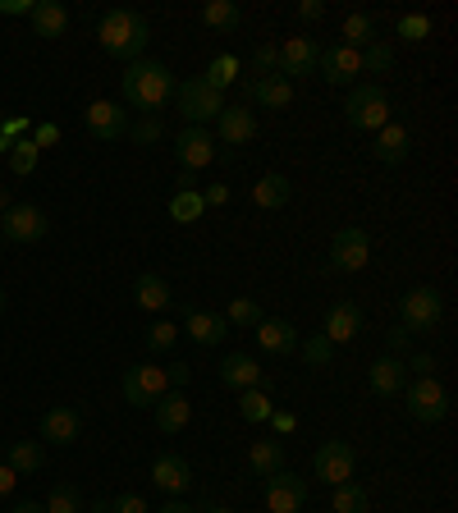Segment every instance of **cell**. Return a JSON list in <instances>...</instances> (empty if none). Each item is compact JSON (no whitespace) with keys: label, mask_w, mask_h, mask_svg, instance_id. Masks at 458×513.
Wrapping results in <instances>:
<instances>
[{"label":"cell","mask_w":458,"mask_h":513,"mask_svg":"<svg viewBox=\"0 0 458 513\" xmlns=\"http://www.w3.org/2000/svg\"><path fill=\"white\" fill-rule=\"evenodd\" d=\"M175 74L170 65L161 60H133L120 78V92H124V110H142V115H156L175 101Z\"/></svg>","instance_id":"1"},{"label":"cell","mask_w":458,"mask_h":513,"mask_svg":"<svg viewBox=\"0 0 458 513\" xmlns=\"http://www.w3.org/2000/svg\"><path fill=\"white\" fill-rule=\"evenodd\" d=\"M97 42L110 60L133 65V60H142L147 42H152V23L142 19L138 10H106L97 19Z\"/></svg>","instance_id":"2"},{"label":"cell","mask_w":458,"mask_h":513,"mask_svg":"<svg viewBox=\"0 0 458 513\" xmlns=\"http://www.w3.org/2000/svg\"><path fill=\"white\" fill-rule=\"evenodd\" d=\"M344 120L358 133H381L385 124H390V97H385V88H376V83H353Z\"/></svg>","instance_id":"3"},{"label":"cell","mask_w":458,"mask_h":513,"mask_svg":"<svg viewBox=\"0 0 458 513\" xmlns=\"http://www.w3.org/2000/svg\"><path fill=\"white\" fill-rule=\"evenodd\" d=\"M404 408L413 422H426V426H436L449 417V390L436 381V376H408L404 385Z\"/></svg>","instance_id":"4"},{"label":"cell","mask_w":458,"mask_h":513,"mask_svg":"<svg viewBox=\"0 0 458 513\" xmlns=\"http://www.w3.org/2000/svg\"><path fill=\"white\" fill-rule=\"evenodd\" d=\"M175 101H179V115H184L193 129H207V124H216V115L225 110V92H216L207 78H188V83H179Z\"/></svg>","instance_id":"5"},{"label":"cell","mask_w":458,"mask_h":513,"mask_svg":"<svg viewBox=\"0 0 458 513\" xmlns=\"http://www.w3.org/2000/svg\"><path fill=\"white\" fill-rule=\"evenodd\" d=\"M440 317H445V298H440V289H431V284H413V289L399 298V321H404L408 335L436 330Z\"/></svg>","instance_id":"6"},{"label":"cell","mask_w":458,"mask_h":513,"mask_svg":"<svg viewBox=\"0 0 458 513\" xmlns=\"http://www.w3.org/2000/svg\"><path fill=\"white\" fill-rule=\"evenodd\" d=\"M120 390H124V404L152 408L156 399L170 390V376H165V367H156V362H138V367H129V372H124Z\"/></svg>","instance_id":"7"},{"label":"cell","mask_w":458,"mask_h":513,"mask_svg":"<svg viewBox=\"0 0 458 513\" xmlns=\"http://www.w3.org/2000/svg\"><path fill=\"white\" fill-rule=\"evenodd\" d=\"M46 230H51V216L42 207H33V202H14L0 216V239H10V243H37V239H46Z\"/></svg>","instance_id":"8"},{"label":"cell","mask_w":458,"mask_h":513,"mask_svg":"<svg viewBox=\"0 0 458 513\" xmlns=\"http://www.w3.org/2000/svg\"><path fill=\"white\" fill-rule=\"evenodd\" d=\"M179 321H184L179 330H184L193 344H202V349H216L229 335L225 312H207V307H197V303H179Z\"/></svg>","instance_id":"9"},{"label":"cell","mask_w":458,"mask_h":513,"mask_svg":"<svg viewBox=\"0 0 458 513\" xmlns=\"http://www.w3.org/2000/svg\"><path fill=\"white\" fill-rule=\"evenodd\" d=\"M367 262H371V239H367V230H358V225H344V230L330 239V271L358 275Z\"/></svg>","instance_id":"10"},{"label":"cell","mask_w":458,"mask_h":513,"mask_svg":"<svg viewBox=\"0 0 458 513\" xmlns=\"http://www.w3.org/2000/svg\"><path fill=\"white\" fill-rule=\"evenodd\" d=\"M312 468H317V477L326 481V486H344V481H353L358 454H353L349 440H321V449H317V459H312Z\"/></svg>","instance_id":"11"},{"label":"cell","mask_w":458,"mask_h":513,"mask_svg":"<svg viewBox=\"0 0 458 513\" xmlns=\"http://www.w3.org/2000/svg\"><path fill=\"white\" fill-rule=\"evenodd\" d=\"M175 161L179 170H188V175H197L202 165L216 161V138H211V129H179L175 133Z\"/></svg>","instance_id":"12"},{"label":"cell","mask_w":458,"mask_h":513,"mask_svg":"<svg viewBox=\"0 0 458 513\" xmlns=\"http://www.w3.org/2000/svg\"><path fill=\"white\" fill-rule=\"evenodd\" d=\"M321 65V46L312 42V37H289V42L280 46V65H275V74L280 78H312Z\"/></svg>","instance_id":"13"},{"label":"cell","mask_w":458,"mask_h":513,"mask_svg":"<svg viewBox=\"0 0 458 513\" xmlns=\"http://www.w3.org/2000/svg\"><path fill=\"white\" fill-rule=\"evenodd\" d=\"M317 74L326 78V83H335V88H353V83H358V74H362V55L353 51V46L335 42V46H326V51H321Z\"/></svg>","instance_id":"14"},{"label":"cell","mask_w":458,"mask_h":513,"mask_svg":"<svg viewBox=\"0 0 458 513\" xmlns=\"http://www.w3.org/2000/svg\"><path fill=\"white\" fill-rule=\"evenodd\" d=\"M83 120H88V133L97 142H120L124 133H129V110H124V101H92Z\"/></svg>","instance_id":"15"},{"label":"cell","mask_w":458,"mask_h":513,"mask_svg":"<svg viewBox=\"0 0 458 513\" xmlns=\"http://www.w3.org/2000/svg\"><path fill=\"white\" fill-rule=\"evenodd\" d=\"M307 504V481L298 477V472H275V477H266V509L271 513H298Z\"/></svg>","instance_id":"16"},{"label":"cell","mask_w":458,"mask_h":513,"mask_svg":"<svg viewBox=\"0 0 458 513\" xmlns=\"http://www.w3.org/2000/svg\"><path fill=\"white\" fill-rule=\"evenodd\" d=\"M152 481L161 486L170 500H179V495L193 486V468H188L184 454H175V449H165V454H156L152 459Z\"/></svg>","instance_id":"17"},{"label":"cell","mask_w":458,"mask_h":513,"mask_svg":"<svg viewBox=\"0 0 458 513\" xmlns=\"http://www.w3.org/2000/svg\"><path fill=\"white\" fill-rule=\"evenodd\" d=\"M216 138H220V147H243V142H252L257 138V115H252L248 106H225L216 115Z\"/></svg>","instance_id":"18"},{"label":"cell","mask_w":458,"mask_h":513,"mask_svg":"<svg viewBox=\"0 0 458 513\" xmlns=\"http://www.w3.org/2000/svg\"><path fill=\"white\" fill-rule=\"evenodd\" d=\"M367 385H371V394H381V399H394V394H404V385H408L404 358H394V353H381V358L367 367Z\"/></svg>","instance_id":"19"},{"label":"cell","mask_w":458,"mask_h":513,"mask_svg":"<svg viewBox=\"0 0 458 513\" xmlns=\"http://www.w3.org/2000/svg\"><path fill=\"white\" fill-rule=\"evenodd\" d=\"M152 413H156V431H161V436H179V431L193 422V404H188L184 390H165L152 404Z\"/></svg>","instance_id":"20"},{"label":"cell","mask_w":458,"mask_h":513,"mask_svg":"<svg viewBox=\"0 0 458 513\" xmlns=\"http://www.w3.org/2000/svg\"><path fill=\"white\" fill-rule=\"evenodd\" d=\"M358 330H362V307L353 303V298H339V303H330V312H326V330L321 335L330 339V344H349V339H358Z\"/></svg>","instance_id":"21"},{"label":"cell","mask_w":458,"mask_h":513,"mask_svg":"<svg viewBox=\"0 0 458 513\" xmlns=\"http://www.w3.org/2000/svg\"><path fill=\"white\" fill-rule=\"evenodd\" d=\"M37 431H42L46 445H60V449H65V445H74V440L83 436V417H78L74 408H65V404H60V408H46Z\"/></svg>","instance_id":"22"},{"label":"cell","mask_w":458,"mask_h":513,"mask_svg":"<svg viewBox=\"0 0 458 513\" xmlns=\"http://www.w3.org/2000/svg\"><path fill=\"white\" fill-rule=\"evenodd\" d=\"M252 335H257V344H262L271 358L298 353V330H294V321H284V317H262V326L252 330Z\"/></svg>","instance_id":"23"},{"label":"cell","mask_w":458,"mask_h":513,"mask_svg":"<svg viewBox=\"0 0 458 513\" xmlns=\"http://www.w3.org/2000/svg\"><path fill=\"white\" fill-rule=\"evenodd\" d=\"M220 381L229 385V390H257V385H262V367H257V362L248 358V353H225V358H220Z\"/></svg>","instance_id":"24"},{"label":"cell","mask_w":458,"mask_h":513,"mask_svg":"<svg viewBox=\"0 0 458 513\" xmlns=\"http://www.w3.org/2000/svg\"><path fill=\"white\" fill-rule=\"evenodd\" d=\"M248 97L257 101V106H266V110H284L289 101H294V83H289V78H280V74L252 78V83H248Z\"/></svg>","instance_id":"25"},{"label":"cell","mask_w":458,"mask_h":513,"mask_svg":"<svg viewBox=\"0 0 458 513\" xmlns=\"http://www.w3.org/2000/svg\"><path fill=\"white\" fill-rule=\"evenodd\" d=\"M37 37H65L69 33V10L60 0H33V14H28Z\"/></svg>","instance_id":"26"},{"label":"cell","mask_w":458,"mask_h":513,"mask_svg":"<svg viewBox=\"0 0 458 513\" xmlns=\"http://www.w3.org/2000/svg\"><path fill=\"white\" fill-rule=\"evenodd\" d=\"M248 468L252 477H275V472H284L289 463H284V440H252L248 445Z\"/></svg>","instance_id":"27"},{"label":"cell","mask_w":458,"mask_h":513,"mask_svg":"<svg viewBox=\"0 0 458 513\" xmlns=\"http://www.w3.org/2000/svg\"><path fill=\"white\" fill-rule=\"evenodd\" d=\"M376 161L381 165H399V161H408V152H413V138H408V129L404 124H385L381 133H376Z\"/></svg>","instance_id":"28"},{"label":"cell","mask_w":458,"mask_h":513,"mask_svg":"<svg viewBox=\"0 0 458 513\" xmlns=\"http://www.w3.org/2000/svg\"><path fill=\"white\" fill-rule=\"evenodd\" d=\"M133 298H138V307H147V312H165V307L175 303V289H170V280L156 271L138 275V284H133Z\"/></svg>","instance_id":"29"},{"label":"cell","mask_w":458,"mask_h":513,"mask_svg":"<svg viewBox=\"0 0 458 513\" xmlns=\"http://www.w3.org/2000/svg\"><path fill=\"white\" fill-rule=\"evenodd\" d=\"M289 197H294V184L284 175H262L257 184H252V207H262V211H280V207H289Z\"/></svg>","instance_id":"30"},{"label":"cell","mask_w":458,"mask_h":513,"mask_svg":"<svg viewBox=\"0 0 458 513\" xmlns=\"http://www.w3.org/2000/svg\"><path fill=\"white\" fill-rule=\"evenodd\" d=\"M202 23H207V28H216V33H239V28H243V10L234 5V0H207V5H202Z\"/></svg>","instance_id":"31"},{"label":"cell","mask_w":458,"mask_h":513,"mask_svg":"<svg viewBox=\"0 0 458 513\" xmlns=\"http://www.w3.org/2000/svg\"><path fill=\"white\" fill-rule=\"evenodd\" d=\"M42 445H37V440H14L10 445V454H5V463H10L14 472H19V477H28V472H37L42 468Z\"/></svg>","instance_id":"32"},{"label":"cell","mask_w":458,"mask_h":513,"mask_svg":"<svg viewBox=\"0 0 458 513\" xmlns=\"http://www.w3.org/2000/svg\"><path fill=\"white\" fill-rule=\"evenodd\" d=\"M202 193H197V188H184V193H175L170 197V220H175V225H193V220H202Z\"/></svg>","instance_id":"33"},{"label":"cell","mask_w":458,"mask_h":513,"mask_svg":"<svg viewBox=\"0 0 458 513\" xmlns=\"http://www.w3.org/2000/svg\"><path fill=\"white\" fill-rule=\"evenodd\" d=\"M330 509H335V513H367L371 509V495L362 491L358 481H344V486H335V500H330Z\"/></svg>","instance_id":"34"},{"label":"cell","mask_w":458,"mask_h":513,"mask_svg":"<svg viewBox=\"0 0 458 513\" xmlns=\"http://www.w3.org/2000/svg\"><path fill=\"white\" fill-rule=\"evenodd\" d=\"M376 42V19L371 14H349L344 19V46H353V51H362V46Z\"/></svg>","instance_id":"35"},{"label":"cell","mask_w":458,"mask_h":513,"mask_svg":"<svg viewBox=\"0 0 458 513\" xmlns=\"http://www.w3.org/2000/svg\"><path fill=\"white\" fill-rule=\"evenodd\" d=\"M262 307L252 303V298H234V303H229V312H225V321H229V330H257L262 326Z\"/></svg>","instance_id":"36"},{"label":"cell","mask_w":458,"mask_h":513,"mask_svg":"<svg viewBox=\"0 0 458 513\" xmlns=\"http://www.w3.org/2000/svg\"><path fill=\"white\" fill-rule=\"evenodd\" d=\"M239 69H243V65H239V55H216L202 78H207V83H211L216 92H225L229 83H239Z\"/></svg>","instance_id":"37"},{"label":"cell","mask_w":458,"mask_h":513,"mask_svg":"<svg viewBox=\"0 0 458 513\" xmlns=\"http://www.w3.org/2000/svg\"><path fill=\"white\" fill-rule=\"evenodd\" d=\"M298 353H303V362H307V367H317V372L335 362V344H330L321 330H317L312 339H298Z\"/></svg>","instance_id":"38"},{"label":"cell","mask_w":458,"mask_h":513,"mask_svg":"<svg viewBox=\"0 0 458 513\" xmlns=\"http://www.w3.org/2000/svg\"><path fill=\"white\" fill-rule=\"evenodd\" d=\"M239 413H243V422H252V426L266 422V417L275 413V408H271V394H266L262 385H257V390H243L239 394Z\"/></svg>","instance_id":"39"},{"label":"cell","mask_w":458,"mask_h":513,"mask_svg":"<svg viewBox=\"0 0 458 513\" xmlns=\"http://www.w3.org/2000/svg\"><path fill=\"white\" fill-rule=\"evenodd\" d=\"M362 74H385V69L394 65V51H390V42H381V37H376V42L371 46H362Z\"/></svg>","instance_id":"40"},{"label":"cell","mask_w":458,"mask_h":513,"mask_svg":"<svg viewBox=\"0 0 458 513\" xmlns=\"http://www.w3.org/2000/svg\"><path fill=\"white\" fill-rule=\"evenodd\" d=\"M179 335H184V330H179L175 321H156V326H147V349H152V353H170L179 344Z\"/></svg>","instance_id":"41"},{"label":"cell","mask_w":458,"mask_h":513,"mask_svg":"<svg viewBox=\"0 0 458 513\" xmlns=\"http://www.w3.org/2000/svg\"><path fill=\"white\" fill-rule=\"evenodd\" d=\"M37 156H42V152L33 147V138H19V142L10 147V170H14L19 179L33 175V170H37Z\"/></svg>","instance_id":"42"},{"label":"cell","mask_w":458,"mask_h":513,"mask_svg":"<svg viewBox=\"0 0 458 513\" xmlns=\"http://www.w3.org/2000/svg\"><path fill=\"white\" fill-rule=\"evenodd\" d=\"M42 509L46 513H83V495H78L74 486H55V491L46 495Z\"/></svg>","instance_id":"43"},{"label":"cell","mask_w":458,"mask_h":513,"mask_svg":"<svg viewBox=\"0 0 458 513\" xmlns=\"http://www.w3.org/2000/svg\"><path fill=\"white\" fill-rule=\"evenodd\" d=\"M394 37H404V42H426V37H431V19H426V14H404V19L394 23Z\"/></svg>","instance_id":"44"},{"label":"cell","mask_w":458,"mask_h":513,"mask_svg":"<svg viewBox=\"0 0 458 513\" xmlns=\"http://www.w3.org/2000/svg\"><path fill=\"white\" fill-rule=\"evenodd\" d=\"M129 138L138 142V147H156V142L165 138V129H161V120H156V115H142V120L129 129Z\"/></svg>","instance_id":"45"},{"label":"cell","mask_w":458,"mask_h":513,"mask_svg":"<svg viewBox=\"0 0 458 513\" xmlns=\"http://www.w3.org/2000/svg\"><path fill=\"white\" fill-rule=\"evenodd\" d=\"M275 65H280V46H271V42L252 46V74L266 78V74H275Z\"/></svg>","instance_id":"46"},{"label":"cell","mask_w":458,"mask_h":513,"mask_svg":"<svg viewBox=\"0 0 458 513\" xmlns=\"http://www.w3.org/2000/svg\"><path fill=\"white\" fill-rule=\"evenodd\" d=\"M110 513H152V509H147V500H142V495L124 491V495H115V500H110Z\"/></svg>","instance_id":"47"},{"label":"cell","mask_w":458,"mask_h":513,"mask_svg":"<svg viewBox=\"0 0 458 513\" xmlns=\"http://www.w3.org/2000/svg\"><path fill=\"white\" fill-rule=\"evenodd\" d=\"M408 349H413V335H408L404 326H399V330H385V353H394V358H404Z\"/></svg>","instance_id":"48"},{"label":"cell","mask_w":458,"mask_h":513,"mask_svg":"<svg viewBox=\"0 0 458 513\" xmlns=\"http://www.w3.org/2000/svg\"><path fill=\"white\" fill-rule=\"evenodd\" d=\"M404 367H408V376H436V358L431 353H413Z\"/></svg>","instance_id":"49"},{"label":"cell","mask_w":458,"mask_h":513,"mask_svg":"<svg viewBox=\"0 0 458 513\" xmlns=\"http://www.w3.org/2000/svg\"><path fill=\"white\" fill-rule=\"evenodd\" d=\"M225 202H229V188L225 184L202 188V207H225Z\"/></svg>","instance_id":"50"},{"label":"cell","mask_w":458,"mask_h":513,"mask_svg":"<svg viewBox=\"0 0 458 513\" xmlns=\"http://www.w3.org/2000/svg\"><path fill=\"white\" fill-rule=\"evenodd\" d=\"M266 422H271L280 436H294V431H298V417H294V413H271Z\"/></svg>","instance_id":"51"},{"label":"cell","mask_w":458,"mask_h":513,"mask_svg":"<svg viewBox=\"0 0 458 513\" xmlns=\"http://www.w3.org/2000/svg\"><path fill=\"white\" fill-rule=\"evenodd\" d=\"M298 19H303V23L326 19V5H321V0H303V5H298Z\"/></svg>","instance_id":"52"},{"label":"cell","mask_w":458,"mask_h":513,"mask_svg":"<svg viewBox=\"0 0 458 513\" xmlns=\"http://www.w3.org/2000/svg\"><path fill=\"white\" fill-rule=\"evenodd\" d=\"M165 376H170V390H184L188 376H193V367H184V362H175V367H165Z\"/></svg>","instance_id":"53"},{"label":"cell","mask_w":458,"mask_h":513,"mask_svg":"<svg viewBox=\"0 0 458 513\" xmlns=\"http://www.w3.org/2000/svg\"><path fill=\"white\" fill-rule=\"evenodd\" d=\"M14 486H19V472H14V468H10V463L0 459V500H5V495H10V491H14Z\"/></svg>","instance_id":"54"},{"label":"cell","mask_w":458,"mask_h":513,"mask_svg":"<svg viewBox=\"0 0 458 513\" xmlns=\"http://www.w3.org/2000/svg\"><path fill=\"white\" fill-rule=\"evenodd\" d=\"M55 138H60V133H55V124H37V133H33V147H37V152H42V147H51Z\"/></svg>","instance_id":"55"},{"label":"cell","mask_w":458,"mask_h":513,"mask_svg":"<svg viewBox=\"0 0 458 513\" xmlns=\"http://www.w3.org/2000/svg\"><path fill=\"white\" fill-rule=\"evenodd\" d=\"M0 14H33L28 0H0Z\"/></svg>","instance_id":"56"},{"label":"cell","mask_w":458,"mask_h":513,"mask_svg":"<svg viewBox=\"0 0 458 513\" xmlns=\"http://www.w3.org/2000/svg\"><path fill=\"white\" fill-rule=\"evenodd\" d=\"M156 513H197V509H193V504H184V500H165Z\"/></svg>","instance_id":"57"},{"label":"cell","mask_w":458,"mask_h":513,"mask_svg":"<svg viewBox=\"0 0 458 513\" xmlns=\"http://www.w3.org/2000/svg\"><path fill=\"white\" fill-rule=\"evenodd\" d=\"M14 513H46V509L37 500H19V504H14Z\"/></svg>","instance_id":"58"},{"label":"cell","mask_w":458,"mask_h":513,"mask_svg":"<svg viewBox=\"0 0 458 513\" xmlns=\"http://www.w3.org/2000/svg\"><path fill=\"white\" fill-rule=\"evenodd\" d=\"M197 513H234V509H229V504H211V500H207V504H202V509H197Z\"/></svg>","instance_id":"59"},{"label":"cell","mask_w":458,"mask_h":513,"mask_svg":"<svg viewBox=\"0 0 458 513\" xmlns=\"http://www.w3.org/2000/svg\"><path fill=\"white\" fill-rule=\"evenodd\" d=\"M14 202H10V193H5V188H0V216H5V211H10Z\"/></svg>","instance_id":"60"},{"label":"cell","mask_w":458,"mask_h":513,"mask_svg":"<svg viewBox=\"0 0 458 513\" xmlns=\"http://www.w3.org/2000/svg\"><path fill=\"white\" fill-rule=\"evenodd\" d=\"M88 513H110V500H97V504H92Z\"/></svg>","instance_id":"61"},{"label":"cell","mask_w":458,"mask_h":513,"mask_svg":"<svg viewBox=\"0 0 458 513\" xmlns=\"http://www.w3.org/2000/svg\"><path fill=\"white\" fill-rule=\"evenodd\" d=\"M0 312H5V289H0Z\"/></svg>","instance_id":"62"}]
</instances>
